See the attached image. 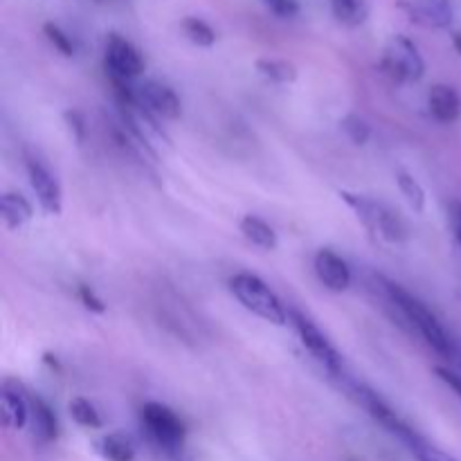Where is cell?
I'll list each match as a JSON object with an SVG mask.
<instances>
[{"instance_id":"cell-1","label":"cell","mask_w":461,"mask_h":461,"mask_svg":"<svg viewBox=\"0 0 461 461\" xmlns=\"http://www.w3.org/2000/svg\"><path fill=\"white\" fill-rule=\"evenodd\" d=\"M381 282H383V291H385L387 300L396 306V311L403 315L405 322H408L412 329H417L419 336H421L423 340L437 351V354L453 360V363H457L461 349L455 345L453 338L448 336L444 324L437 320V315L432 313L421 300H417L412 293H408L403 286H399V284L390 282V279H381Z\"/></svg>"},{"instance_id":"cell-2","label":"cell","mask_w":461,"mask_h":461,"mask_svg":"<svg viewBox=\"0 0 461 461\" xmlns=\"http://www.w3.org/2000/svg\"><path fill=\"white\" fill-rule=\"evenodd\" d=\"M230 291H232V295L237 297L243 309L250 311L252 315L261 318L264 322L284 327L291 318V311L275 295L273 288L257 275L237 273L230 279Z\"/></svg>"},{"instance_id":"cell-3","label":"cell","mask_w":461,"mask_h":461,"mask_svg":"<svg viewBox=\"0 0 461 461\" xmlns=\"http://www.w3.org/2000/svg\"><path fill=\"white\" fill-rule=\"evenodd\" d=\"M340 198L356 212L358 221H363V225L369 232L378 234V237L385 239V241L390 243L408 241V225H405V221L401 219L396 212H392L387 205H383V203L374 201V198L369 196H363V194L340 192Z\"/></svg>"},{"instance_id":"cell-4","label":"cell","mask_w":461,"mask_h":461,"mask_svg":"<svg viewBox=\"0 0 461 461\" xmlns=\"http://www.w3.org/2000/svg\"><path fill=\"white\" fill-rule=\"evenodd\" d=\"M381 68L390 79L399 81V84H417L426 75V61H423L419 48L414 45V41L401 34L387 41Z\"/></svg>"},{"instance_id":"cell-5","label":"cell","mask_w":461,"mask_h":461,"mask_svg":"<svg viewBox=\"0 0 461 461\" xmlns=\"http://www.w3.org/2000/svg\"><path fill=\"white\" fill-rule=\"evenodd\" d=\"M149 439L165 453H178L185 441V423L178 414L162 403H147L140 412Z\"/></svg>"},{"instance_id":"cell-6","label":"cell","mask_w":461,"mask_h":461,"mask_svg":"<svg viewBox=\"0 0 461 461\" xmlns=\"http://www.w3.org/2000/svg\"><path fill=\"white\" fill-rule=\"evenodd\" d=\"M291 320L297 329V336H300L302 345L306 347L311 356L318 360L320 365H324V369L333 374V376H340L342 374V356L336 347L329 342V338L320 331L318 324L313 320L306 318L300 311H291Z\"/></svg>"},{"instance_id":"cell-7","label":"cell","mask_w":461,"mask_h":461,"mask_svg":"<svg viewBox=\"0 0 461 461\" xmlns=\"http://www.w3.org/2000/svg\"><path fill=\"white\" fill-rule=\"evenodd\" d=\"M104 63H106V72L111 79L133 81L144 72L142 54L138 52V48L131 41H126L120 34L108 36Z\"/></svg>"},{"instance_id":"cell-8","label":"cell","mask_w":461,"mask_h":461,"mask_svg":"<svg viewBox=\"0 0 461 461\" xmlns=\"http://www.w3.org/2000/svg\"><path fill=\"white\" fill-rule=\"evenodd\" d=\"M27 176H30V185L34 189L39 205L48 212L50 216H59L63 210V194L61 185L54 178L52 171L36 158H27L25 162Z\"/></svg>"},{"instance_id":"cell-9","label":"cell","mask_w":461,"mask_h":461,"mask_svg":"<svg viewBox=\"0 0 461 461\" xmlns=\"http://www.w3.org/2000/svg\"><path fill=\"white\" fill-rule=\"evenodd\" d=\"M138 102L158 120H178L183 104L174 88L160 81H144L138 86Z\"/></svg>"},{"instance_id":"cell-10","label":"cell","mask_w":461,"mask_h":461,"mask_svg":"<svg viewBox=\"0 0 461 461\" xmlns=\"http://www.w3.org/2000/svg\"><path fill=\"white\" fill-rule=\"evenodd\" d=\"M315 275L322 282V286L331 293H345L351 286L349 264L329 248H322L315 255Z\"/></svg>"},{"instance_id":"cell-11","label":"cell","mask_w":461,"mask_h":461,"mask_svg":"<svg viewBox=\"0 0 461 461\" xmlns=\"http://www.w3.org/2000/svg\"><path fill=\"white\" fill-rule=\"evenodd\" d=\"M401 7L412 21L435 30H446L453 23V3L450 0H401Z\"/></svg>"},{"instance_id":"cell-12","label":"cell","mask_w":461,"mask_h":461,"mask_svg":"<svg viewBox=\"0 0 461 461\" xmlns=\"http://www.w3.org/2000/svg\"><path fill=\"white\" fill-rule=\"evenodd\" d=\"M428 111L441 124H453L461 117V97L448 84H435L428 93Z\"/></svg>"},{"instance_id":"cell-13","label":"cell","mask_w":461,"mask_h":461,"mask_svg":"<svg viewBox=\"0 0 461 461\" xmlns=\"http://www.w3.org/2000/svg\"><path fill=\"white\" fill-rule=\"evenodd\" d=\"M394 437L410 450V455L417 461H457L453 455L441 450L439 446L428 441L423 435H419V432L414 430L412 426H408V423H403V426L394 432Z\"/></svg>"},{"instance_id":"cell-14","label":"cell","mask_w":461,"mask_h":461,"mask_svg":"<svg viewBox=\"0 0 461 461\" xmlns=\"http://www.w3.org/2000/svg\"><path fill=\"white\" fill-rule=\"evenodd\" d=\"M0 212H3V221L9 230H18L34 216L30 201L23 194L16 192L3 194V198H0Z\"/></svg>"},{"instance_id":"cell-15","label":"cell","mask_w":461,"mask_h":461,"mask_svg":"<svg viewBox=\"0 0 461 461\" xmlns=\"http://www.w3.org/2000/svg\"><path fill=\"white\" fill-rule=\"evenodd\" d=\"M241 232H243V237L252 243V246L261 248V250H275L279 243L277 232H275V230L270 228L264 219H259V216H255V214L243 216Z\"/></svg>"},{"instance_id":"cell-16","label":"cell","mask_w":461,"mask_h":461,"mask_svg":"<svg viewBox=\"0 0 461 461\" xmlns=\"http://www.w3.org/2000/svg\"><path fill=\"white\" fill-rule=\"evenodd\" d=\"M30 414H32V408L27 405V401L23 399L18 392L5 387L3 390V423H5V428L21 430V428H25Z\"/></svg>"},{"instance_id":"cell-17","label":"cell","mask_w":461,"mask_h":461,"mask_svg":"<svg viewBox=\"0 0 461 461\" xmlns=\"http://www.w3.org/2000/svg\"><path fill=\"white\" fill-rule=\"evenodd\" d=\"M32 419H34V430L39 435L41 441L50 444L59 437V421H57V414L52 412L48 403H45L41 396H34L32 399Z\"/></svg>"},{"instance_id":"cell-18","label":"cell","mask_w":461,"mask_h":461,"mask_svg":"<svg viewBox=\"0 0 461 461\" xmlns=\"http://www.w3.org/2000/svg\"><path fill=\"white\" fill-rule=\"evenodd\" d=\"M329 3H331V12L336 21L347 27L363 25L369 16L367 0H329Z\"/></svg>"},{"instance_id":"cell-19","label":"cell","mask_w":461,"mask_h":461,"mask_svg":"<svg viewBox=\"0 0 461 461\" xmlns=\"http://www.w3.org/2000/svg\"><path fill=\"white\" fill-rule=\"evenodd\" d=\"M102 450V457L108 461H133L135 459V444L131 441V437H126L124 432H111L102 439L99 444Z\"/></svg>"},{"instance_id":"cell-20","label":"cell","mask_w":461,"mask_h":461,"mask_svg":"<svg viewBox=\"0 0 461 461\" xmlns=\"http://www.w3.org/2000/svg\"><path fill=\"white\" fill-rule=\"evenodd\" d=\"M257 70L275 84H293L297 79V68L286 59H259Z\"/></svg>"},{"instance_id":"cell-21","label":"cell","mask_w":461,"mask_h":461,"mask_svg":"<svg viewBox=\"0 0 461 461\" xmlns=\"http://www.w3.org/2000/svg\"><path fill=\"white\" fill-rule=\"evenodd\" d=\"M180 27H183V34L187 36L194 45H198V48H212V45L216 43V32L212 30L210 23L203 21V18L187 16L183 18Z\"/></svg>"},{"instance_id":"cell-22","label":"cell","mask_w":461,"mask_h":461,"mask_svg":"<svg viewBox=\"0 0 461 461\" xmlns=\"http://www.w3.org/2000/svg\"><path fill=\"white\" fill-rule=\"evenodd\" d=\"M68 410H70V417L77 426L90 428V430L102 428V417H99L97 408L88 399H84V396H75L70 405H68Z\"/></svg>"},{"instance_id":"cell-23","label":"cell","mask_w":461,"mask_h":461,"mask_svg":"<svg viewBox=\"0 0 461 461\" xmlns=\"http://www.w3.org/2000/svg\"><path fill=\"white\" fill-rule=\"evenodd\" d=\"M396 185H399L401 194H403L405 201H408V205L414 212L426 210V192H423V187L419 185V180L414 176H410L408 171H399L396 174Z\"/></svg>"},{"instance_id":"cell-24","label":"cell","mask_w":461,"mask_h":461,"mask_svg":"<svg viewBox=\"0 0 461 461\" xmlns=\"http://www.w3.org/2000/svg\"><path fill=\"white\" fill-rule=\"evenodd\" d=\"M340 129L345 131V135L356 144V147H363V144H367V140L372 138V129H369L367 122H365L360 115H354V113L342 117Z\"/></svg>"},{"instance_id":"cell-25","label":"cell","mask_w":461,"mask_h":461,"mask_svg":"<svg viewBox=\"0 0 461 461\" xmlns=\"http://www.w3.org/2000/svg\"><path fill=\"white\" fill-rule=\"evenodd\" d=\"M43 34L48 36V41L54 45V50L61 52L63 57H72V54H75V45H72L70 36H68L59 25H54V23H45Z\"/></svg>"},{"instance_id":"cell-26","label":"cell","mask_w":461,"mask_h":461,"mask_svg":"<svg viewBox=\"0 0 461 461\" xmlns=\"http://www.w3.org/2000/svg\"><path fill=\"white\" fill-rule=\"evenodd\" d=\"M264 5L279 18H293L300 12V3L297 0H264Z\"/></svg>"},{"instance_id":"cell-27","label":"cell","mask_w":461,"mask_h":461,"mask_svg":"<svg viewBox=\"0 0 461 461\" xmlns=\"http://www.w3.org/2000/svg\"><path fill=\"white\" fill-rule=\"evenodd\" d=\"M79 300L81 304H84L88 311H93V313H104V311H106L104 300H99L97 293H95L90 286H79Z\"/></svg>"},{"instance_id":"cell-28","label":"cell","mask_w":461,"mask_h":461,"mask_svg":"<svg viewBox=\"0 0 461 461\" xmlns=\"http://www.w3.org/2000/svg\"><path fill=\"white\" fill-rule=\"evenodd\" d=\"M435 374L461 399V372L450 367H435Z\"/></svg>"},{"instance_id":"cell-29","label":"cell","mask_w":461,"mask_h":461,"mask_svg":"<svg viewBox=\"0 0 461 461\" xmlns=\"http://www.w3.org/2000/svg\"><path fill=\"white\" fill-rule=\"evenodd\" d=\"M448 221H450V228H453L455 239H457L461 246V201L448 203Z\"/></svg>"},{"instance_id":"cell-30","label":"cell","mask_w":461,"mask_h":461,"mask_svg":"<svg viewBox=\"0 0 461 461\" xmlns=\"http://www.w3.org/2000/svg\"><path fill=\"white\" fill-rule=\"evenodd\" d=\"M453 45H455V50L461 54V32H457V34L453 36Z\"/></svg>"}]
</instances>
